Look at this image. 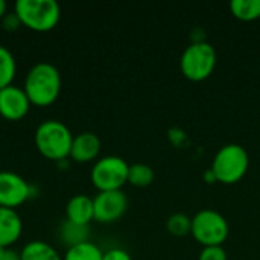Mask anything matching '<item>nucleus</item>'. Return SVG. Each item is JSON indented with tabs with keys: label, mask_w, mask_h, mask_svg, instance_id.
I'll return each instance as SVG.
<instances>
[{
	"label": "nucleus",
	"mask_w": 260,
	"mask_h": 260,
	"mask_svg": "<svg viewBox=\"0 0 260 260\" xmlns=\"http://www.w3.org/2000/svg\"><path fill=\"white\" fill-rule=\"evenodd\" d=\"M23 88L30 104L47 107L53 104L61 93V73L55 64L38 61L27 70Z\"/></svg>",
	"instance_id": "1"
},
{
	"label": "nucleus",
	"mask_w": 260,
	"mask_h": 260,
	"mask_svg": "<svg viewBox=\"0 0 260 260\" xmlns=\"http://www.w3.org/2000/svg\"><path fill=\"white\" fill-rule=\"evenodd\" d=\"M34 142L41 155L59 161L69 158L73 134L64 122L58 119H46L35 128Z\"/></svg>",
	"instance_id": "2"
},
{
	"label": "nucleus",
	"mask_w": 260,
	"mask_h": 260,
	"mask_svg": "<svg viewBox=\"0 0 260 260\" xmlns=\"http://www.w3.org/2000/svg\"><path fill=\"white\" fill-rule=\"evenodd\" d=\"M250 166V155L242 145L229 143L219 148L212 163V172L216 181L233 184L244 178Z\"/></svg>",
	"instance_id": "3"
},
{
	"label": "nucleus",
	"mask_w": 260,
	"mask_h": 260,
	"mask_svg": "<svg viewBox=\"0 0 260 260\" xmlns=\"http://www.w3.org/2000/svg\"><path fill=\"white\" fill-rule=\"evenodd\" d=\"M14 11L23 26L38 32L53 29L61 18V6L55 0H17Z\"/></svg>",
	"instance_id": "4"
},
{
	"label": "nucleus",
	"mask_w": 260,
	"mask_h": 260,
	"mask_svg": "<svg viewBox=\"0 0 260 260\" xmlns=\"http://www.w3.org/2000/svg\"><path fill=\"white\" fill-rule=\"evenodd\" d=\"M216 50L209 41H193L189 44L180 58L181 73L190 81L207 79L216 67Z\"/></svg>",
	"instance_id": "5"
},
{
	"label": "nucleus",
	"mask_w": 260,
	"mask_h": 260,
	"mask_svg": "<svg viewBox=\"0 0 260 260\" xmlns=\"http://www.w3.org/2000/svg\"><path fill=\"white\" fill-rule=\"evenodd\" d=\"M192 236L203 245H222L230 233L227 218L212 209H203L192 216Z\"/></svg>",
	"instance_id": "6"
},
{
	"label": "nucleus",
	"mask_w": 260,
	"mask_h": 260,
	"mask_svg": "<svg viewBox=\"0 0 260 260\" xmlns=\"http://www.w3.org/2000/svg\"><path fill=\"white\" fill-rule=\"evenodd\" d=\"M129 165L119 155H104L98 158L90 171L93 186L101 190H119L128 183Z\"/></svg>",
	"instance_id": "7"
},
{
	"label": "nucleus",
	"mask_w": 260,
	"mask_h": 260,
	"mask_svg": "<svg viewBox=\"0 0 260 260\" xmlns=\"http://www.w3.org/2000/svg\"><path fill=\"white\" fill-rule=\"evenodd\" d=\"M32 186L15 171H0V206L15 209L32 197Z\"/></svg>",
	"instance_id": "8"
},
{
	"label": "nucleus",
	"mask_w": 260,
	"mask_h": 260,
	"mask_svg": "<svg viewBox=\"0 0 260 260\" xmlns=\"http://www.w3.org/2000/svg\"><path fill=\"white\" fill-rule=\"evenodd\" d=\"M94 219L104 224L114 222L123 216L128 207V198L122 189L101 190L93 198Z\"/></svg>",
	"instance_id": "9"
},
{
	"label": "nucleus",
	"mask_w": 260,
	"mask_h": 260,
	"mask_svg": "<svg viewBox=\"0 0 260 260\" xmlns=\"http://www.w3.org/2000/svg\"><path fill=\"white\" fill-rule=\"evenodd\" d=\"M30 101L23 87L14 82L0 88V116L8 120H18L24 117L30 108Z\"/></svg>",
	"instance_id": "10"
},
{
	"label": "nucleus",
	"mask_w": 260,
	"mask_h": 260,
	"mask_svg": "<svg viewBox=\"0 0 260 260\" xmlns=\"http://www.w3.org/2000/svg\"><path fill=\"white\" fill-rule=\"evenodd\" d=\"M101 152V139L98 134L91 131H84L73 136L72 148H70V158L78 163H87L98 158Z\"/></svg>",
	"instance_id": "11"
},
{
	"label": "nucleus",
	"mask_w": 260,
	"mask_h": 260,
	"mask_svg": "<svg viewBox=\"0 0 260 260\" xmlns=\"http://www.w3.org/2000/svg\"><path fill=\"white\" fill-rule=\"evenodd\" d=\"M23 232L21 216L15 209L0 206V248H11Z\"/></svg>",
	"instance_id": "12"
},
{
	"label": "nucleus",
	"mask_w": 260,
	"mask_h": 260,
	"mask_svg": "<svg viewBox=\"0 0 260 260\" xmlns=\"http://www.w3.org/2000/svg\"><path fill=\"white\" fill-rule=\"evenodd\" d=\"M66 219L90 225V222L94 219V207H93V198L85 193H76L69 198L66 204Z\"/></svg>",
	"instance_id": "13"
},
{
	"label": "nucleus",
	"mask_w": 260,
	"mask_h": 260,
	"mask_svg": "<svg viewBox=\"0 0 260 260\" xmlns=\"http://www.w3.org/2000/svg\"><path fill=\"white\" fill-rule=\"evenodd\" d=\"M21 260H62L59 251L46 241H29L20 250Z\"/></svg>",
	"instance_id": "14"
},
{
	"label": "nucleus",
	"mask_w": 260,
	"mask_h": 260,
	"mask_svg": "<svg viewBox=\"0 0 260 260\" xmlns=\"http://www.w3.org/2000/svg\"><path fill=\"white\" fill-rule=\"evenodd\" d=\"M59 238L69 247L90 241V227L64 219L59 225Z\"/></svg>",
	"instance_id": "15"
},
{
	"label": "nucleus",
	"mask_w": 260,
	"mask_h": 260,
	"mask_svg": "<svg viewBox=\"0 0 260 260\" xmlns=\"http://www.w3.org/2000/svg\"><path fill=\"white\" fill-rule=\"evenodd\" d=\"M104 251L91 241L72 245L62 254V260H102Z\"/></svg>",
	"instance_id": "16"
},
{
	"label": "nucleus",
	"mask_w": 260,
	"mask_h": 260,
	"mask_svg": "<svg viewBox=\"0 0 260 260\" xmlns=\"http://www.w3.org/2000/svg\"><path fill=\"white\" fill-rule=\"evenodd\" d=\"M17 73V61L12 52L0 44V88L12 84Z\"/></svg>",
	"instance_id": "17"
},
{
	"label": "nucleus",
	"mask_w": 260,
	"mask_h": 260,
	"mask_svg": "<svg viewBox=\"0 0 260 260\" xmlns=\"http://www.w3.org/2000/svg\"><path fill=\"white\" fill-rule=\"evenodd\" d=\"M230 11L239 20H256L260 17V0H232Z\"/></svg>",
	"instance_id": "18"
},
{
	"label": "nucleus",
	"mask_w": 260,
	"mask_h": 260,
	"mask_svg": "<svg viewBox=\"0 0 260 260\" xmlns=\"http://www.w3.org/2000/svg\"><path fill=\"white\" fill-rule=\"evenodd\" d=\"M154 181V169L146 163H133L128 171V183L136 187H146Z\"/></svg>",
	"instance_id": "19"
},
{
	"label": "nucleus",
	"mask_w": 260,
	"mask_h": 260,
	"mask_svg": "<svg viewBox=\"0 0 260 260\" xmlns=\"http://www.w3.org/2000/svg\"><path fill=\"white\" fill-rule=\"evenodd\" d=\"M190 227H192V218L187 216L186 213H181V212L172 213L166 221L168 232L177 238H183L187 233H190Z\"/></svg>",
	"instance_id": "20"
},
{
	"label": "nucleus",
	"mask_w": 260,
	"mask_h": 260,
	"mask_svg": "<svg viewBox=\"0 0 260 260\" xmlns=\"http://www.w3.org/2000/svg\"><path fill=\"white\" fill-rule=\"evenodd\" d=\"M198 260H229L227 259V251L222 245H210V247H203L200 251Z\"/></svg>",
	"instance_id": "21"
},
{
	"label": "nucleus",
	"mask_w": 260,
	"mask_h": 260,
	"mask_svg": "<svg viewBox=\"0 0 260 260\" xmlns=\"http://www.w3.org/2000/svg\"><path fill=\"white\" fill-rule=\"evenodd\" d=\"M2 24H3V27H5L6 30H15V29H18V27L21 26V21H20L17 12L12 11V12H6V14L2 17Z\"/></svg>",
	"instance_id": "22"
},
{
	"label": "nucleus",
	"mask_w": 260,
	"mask_h": 260,
	"mask_svg": "<svg viewBox=\"0 0 260 260\" xmlns=\"http://www.w3.org/2000/svg\"><path fill=\"white\" fill-rule=\"evenodd\" d=\"M102 260H133L129 253L122 248H111L108 251H104Z\"/></svg>",
	"instance_id": "23"
},
{
	"label": "nucleus",
	"mask_w": 260,
	"mask_h": 260,
	"mask_svg": "<svg viewBox=\"0 0 260 260\" xmlns=\"http://www.w3.org/2000/svg\"><path fill=\"white\" fill-rule=\"evenodd\" d=\"M0 260H21V256H20V251L14 248H5Z\"/></svg>",
	"instance_id": "24"
},
{
	"label": "nucleus",
	"mask_w": 260,
	"mask_h": 260,
	"mask_svg": "<svg viewBox=\"0 0 260 260\" xmlns=\"http://www.w3.org/2000/svg\"><path fill=\"white\" fill-rule=\"evenodd\" d=\"M204 178H206L209 183H212V181H216V178H215V174L212 172V169H207V171H206V174H204Z\"/></svg>",
	"instance_id": "25"
},
{
	"label": "nucleus",
	"mask_w": 260,
	"mask_h": 260,
	"mask_svg": "<svg viewBox=\"0 0 260 260\" xmlns=\"http://www.w3.org/2000/svg\"><path fill=\"white\" fill-rule=\"evenodd\" d=\"M8 12V3L6 0H0V18Z\"/></svg>",
	"instance_id": "26"
},
{
	"label": "nucleus",
	"mask_w": 260,
	"mask_h": 260,
	"mask_svg": "<svg viewBox=\"0 0 260 260\" xmlns=\"http://www.w3.org/2000/svg\"><path fill=\"white\" fill-rule=\"evenodd\" d=\"M3 250H5V248H0V257H2V254H3Z\"/></svg>",
	"instance_id": "27"
}]
</instances>
